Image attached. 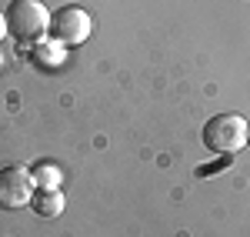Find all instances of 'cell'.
Instances as JSON below:
<instances>
[{
    "instance_id": "6",
    "label": "cell",
    "mask_w": 250,
    "mask_h": 237,
    "mask_svg": "<svg viewBox=\"0 0 250 237\" xmlns=\"http://www.w3.org/2000/svg\"><path fill=\"white\" fill-rule=\"evenodd\" d=\"M30 207H34V214H37V217L54 220V217H60V214H63L67 200H63V194H60V191H37V194H34V200H30Z\"/></svg>"
},
{
    "instance_id": "1",
    "label": "cell",
    "mask_w": 250,
    "mask_h": 237,
    "mask_svg": "<svg viewBox=\"0 0 250 237\" xmlns=\"http://www.w3.org/2000/svg\"><path fill=\"white\" fill-rule=\"evenodd\" d=\"M200 140H204L207 151L230 157V154L244 151L250 144V124L240 117V114H217V117H210L204 124Z\"/></svg>"
},
{
    "instance_id": "3",
    "label": "cell",
    "mask_w": 250,
    "mask_h": 237,
    "mask_svg": "<svg viewBox=\"0 0 250 237\" xmlns=\"http://www.w3.org/2000/svg\"><path fill=\"white\" fill-rule=\"evenodd\" d=\"M47 34L57 43H63V47H80L94 34V17L83 7H77V3H67V7L50 14V30Z\"/></svg>"
},
{
    "instance_id": "2",
    "label": "cell",
    "mask_w": 250,
    "mask_h": 237,
    "mask_svg": "<svg viewBox=\"0 0 250 237\" xmlns=\"http://www.w3.org/2000/svg\"><path fill=\"white\" fill-rule=\"evenodd\" d=\"M7 27L17 40H27V43H37V40L47 37L50 30V14L43 0H14L7 10Z\"/></svg>"
},
{
    "instance_id": "9",
    "label": "cell",
    "mask_w": 250,
    "mask_h": 237,
    "mask_svg": "<svg viewBox=\"0 0 250 237\" xmlns=\"http://www.w3.org/2000/svg\"><path fill=\"white\" fill-rule=\"evenodd\" d=\"M0 70H3V50H0Z\"/></svg>"
},
{
    "instance_id": "5",
    "label": "cell",
    "mask_w": 250,
    "mask_h": 237,
    "mask_svg": "<svg viewBox=\"0 0 250 237\" xmlns=\"http://www.w3.org/2000/svg\"><path fill=\"white\" fill-rule=\"evenodd\" d=\"M30 60L37 64L40 70H60L63 64H67V47L63 43H57V40L50 37H43V40H37L34 47H30Z\"/></svg>"
},
{
    "instance_id": "8",
    "label": "cell",
    "mask_w": 250,
    "mask_h": 237,
    "mask_svg": "<svg viewBox=\"0 0 250 237\" xmlns=\"http://www.w3.org/2000/svg\"><path fill=\"white\" fill-rule=\"evenodd\" d=\"M7 34H10V27H7V14H3V10H0V40L7 37Z\"/></svg>"
},
{
    "instance_id": "4",
    "label": "cell",
    "mask_w": 250,
    "mask_h": 237,
    "mask_svg": "<svg viewBox=\"0 0 250 237\" xmlns=\"http://www.w3.org/2000/svg\"><path fill=\"white\" fill-rule=\"evenodd\" d=\"M34 194H37V184H34L30 167H23V164H7V167H0V211L30 207Z\"/></svg>"
},
{
    "instance_id": "7",
    "label": "cell",
    "mask_w": 250,
    "mask_h": 237,
    "mask_svg": "<svg viewBox=\"0 0 250 237\" xmlns=\"http://www.w3.org/2000/svg\"><path fill=\"white\" fill-rule=\"evenodd\" d=\"M30 174H34L37 191H60V184H63V171H60V164H54V160H40V164H34Z\"/></svg>"
}]
</instances>
